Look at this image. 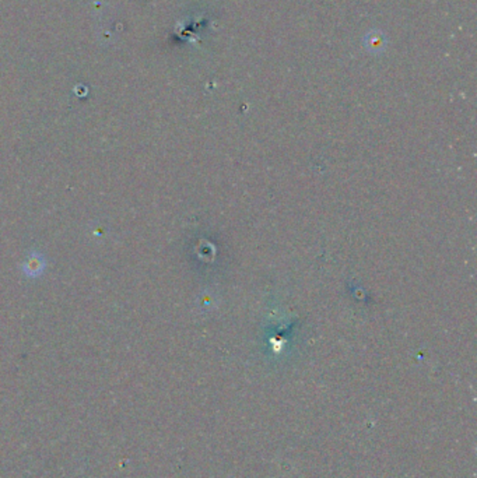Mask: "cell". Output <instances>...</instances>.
<instances>
[{
    "label": "cell",
    "mask_w": 477,
    "mask_h": 478,
    "mask_svg": "<svg viewBox=\"0 0 477 478\" xmlns=\"http://www.w3.org/2000/svg\"><path fill=\"white\" fill-rule=\"evenodd\" d=\"M45 257L38 253V252H32L23 266V272L25 276L28 277H38L43 274L44 269H45Z\"/></svg>",
    "instance_id": "obj_1"
}]
</instances>
